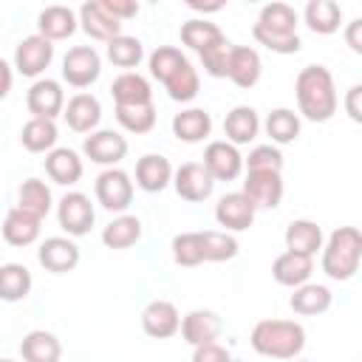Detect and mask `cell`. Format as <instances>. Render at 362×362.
Instances as JSON below:
<instances>
[{
  "mask_svg": "<svg viewBox=\"0 0 362 362\" xmlns=\"http://www.w3.org/2000/svg\"><path fill=\"white\" fill-rule=\"evenodd\" d=\"M297 107L308 122H328L337 113V85L325 65H305L294 79Z\"/></svg>",
  "mask_w": 362,
  "mask_h": 362,
  "instance_id": "6da1fadb",
  "label": "cell"
},
{
  "mask_svg": "<svg viewBox=\"0 0 362 362\" xmlns=\"http://www.w3.org/2000/svg\"><path fill=\"white\" fill-rule=\"evenodd\" d=\"M252 37L274 54H297L303 48V40L297 34V11L288 3L263 6L252 25Z\"/></svg>",
  "mask_w": 362,
  "mask_h": 362,
  "instance_id": "7a4b0ae2",
  "label": "cell"
},
{
  "mask_svg": "<svg viewBox=\"0 0 362 362\" xmlns=\"http://www.w3.org/2000/svg\"><path fill=\"white\" fill-rule=\"evenodd\" d=\"M252 348L269 359H294L305 348V328L297 320H260L249 334Z\"/></svg>",
  "mask_w": 362,
  "mask_h": 362,
  "instance_id": "3957f363",
  "label": "cell"
},
{
  "mask_svg": "<svg viewBox=\"0 0 362 362\" xmlns=\"http://www.w3.org/2000/svg\"><path fill=\"white\" fill-rule=\"evenodd\" d=\"M322 272L331 280H351L359 272V260H362V235L356 226H339L328 235V240H322Z\"/></svg>",
  "mask_w": 362,
  "mask_h": 362,
  "instance_id": "277c9868",
  "label": "cell"
},
{
  "mask_svg": "<svg viewBox=\"0 0 362 362\" xmlns=\"http://www.w3.org/2000/svg\"><path fill=\"white\" fill-rule=\"evenodd\" d=\"M102 74V57L93 45H74L62 57V79L71 88H90Z\"/></svg>",
  "mask_w": 362,
  "mask_h": 362,
  "instance_id": "5b68a950",
  "label": "cell"
},
{
  "mask_svg": "<svg viewBox=\"0 0 362 362\" xmlns=\"http://www.w3.org/2000/svg\"><path fill=\"white\" fill-rule=\"evenodd\" d=\"M93 192H96V201L107 209V212H122L130 206L133 201V181L124 170L119 167H107L96 175V184H93Z\"/></svg>",
  "mask_w": 362,
  "mask_h": 362,
  "instance_id": "8992f818",
  "label": "cell"
},
{
  "mask_svg": "<svg viewBox=\"0 0 362 362\" xmlns=\"http://www.w3.org/2000/svg\"><path fill=\"white\" fill-rule=\"evenodd\" d=\"M57 221L68 232V238H82L90 232L96 221V209L85 192H65L57 204Z\"/></svg>",
  "mask_w": 362,
  "mask_h": 362,
  "instance_id": "52a82bcc",
  "label": "cell"
},
{
  "mask_svg": "<svg viewBox=\"0 0 362 362\" xmlns=\"http://www.w3.org/2000/svg\"><path fill=\"white\" fill-rule=\"evenodd\" d=\"M25 107L31 113V119H57L62 116L65 107V90L57 79H34V85L25 93Z\"/></svg>",
  "mask_w": 362,
  "mask_h": 362,
  "instance_id": "ba28073f",
  "label": "cell"
},
{
  "mask_svg": "<svg viewBox=\"0 0 362 362\" xmlns=\"http://www.w3.org/2000/svg\"><path fill=\"white\" fill-rule=\"evenodd\" d=\"M54 59V42H48L45 37L40 34H31V37H23L14 48V68L17 74L23 76H31L37 79Z\"/></svg>",
  "mask_w": 362,
  "mask_h": 362,
  "instance_id": "9c48e42d",
  "label": "cell"
},
{
  "mask_svg": "<svg viewBox=\"0 0 362 362\" xmlns=\"http://www.w3.org/2000/svg\"><path fill=\"white\" fill-rule=\"evenodd\" d=\"M82 153L93 164H102L107 170V167H116L127 156V139L116 130H93L90 136H85Z\"/></svg>",
  "mask_w": 362,
  "mask_h": 362,
  "instance_id": "30bf717a",
  "label": "cell"
},
{
  "mask_svg": "<svg viewBox=\"0 0 362 362\" xmlns=\"http://www.w3.org/2000/svg\"><path fill=\"white\" fill-rule=\"evenodd\" d=\"M204 170L212 175V181H235L243 173V156L229 141H209L204 150Z\"/></svg>",
  "mask_w": 362,
  "mask_h": 362,
  "instance_id": "8fae6325",
  "label": "cell"
},
{
  "mask_svg": "<svg viewBox=\"0 0 362 362\" xmlns=\"http://www.w3.org/2000/svg\"><path fill=\"white\" fill-rule=\"evenodd\" d=\"M173 187L178 192V198L189 201V204H198V201H206L215 189V181L212 175L204 170L201 161H187L181 164L178 170H173Z\"/></svg>",
  "mask_w": 362,
  "mask_h": 362,
  "instance_id": "7c38bea8",
  "label": "cell"
},
{
  "mask_svg": "<svg viewBox=\"0 0 362 362\" xmlns=\"http://www.w3.org/2000/svg\"><path fill=\"white\" fill-rule=\"evenodd\" d=\"M240 192L255 204V209H274L283 201V175L269 170H252L246 173Z\"/></svg>",
  "mask_w": 362,
  "mask_h": 362,
  "instance_id": "4fadbf2b",
  "label": "cell"
},
{
  "mask_svg": "<svg viewBox=\"0 0 362 362\" xmlns=\"http://www.w3.org/2000/svg\"><path fill=\"white\" fill-rule=\"evenodd\" d=\"M79 246L71 240V238H62V235H54V238H45L37 249V260L45 272L51 274H65V272H74L79 266Z\"/></svg>",
  "mask_w": 362,
  "mask_h": 362,
  "instance_id": "5bb4252c",
  "label": "cell"
},
{
  "mask_svg": "<svg viewBox=\"0 0 362 362\" xmlns=\"http://www.w3.org/2000/svg\"><path fill=\"white\" fill-rule=\"evenodd\" d=\"M255 204L238 189V192H226L218 204H215V221L218 226H223V232H243L255 223Z\"/></svg>",
  "mask_w": 362,
  "mask_h": 362,
  "instance_id": "9a60e30c",
  "label": "cell"
},
{
  "mask_svg": "<svg viewBox=\"0 0 362 362\" xmlns=\"http://www.w3.org/2000/svg\"><path fill=\"white\" fill-rule=\"evenodd\" d=\"M141 328L153 339H170V337H175L178 328H181L178 308L170 300H161V297L158 300H150L141 308Z\"/></svg>",
  "mask_w": 362,
  "mask_h": 362,
  "instance_id": "2e32d148",
  "label": "cell"
},
{
  "mask_svg": "<svg viewBox=\"0 0 362 362\" xmlns=\"http://www.w3.org/2000/svg\"><path fill=\"white\" fill-rule=\"evenodd\" d=\"M76 20H79L82 31H85L90 40H99V42H110L113 37L122 34V23L107 14V8L102 6V0H88V3H82L79 11H76Z\"/></svg>",
  "mask_w": 362,
  "mask_h": 362,
  "instance_id": "e0dca14e",
  "label": "cell"
},
{
  "mask_svg": "<svg viewBox=\"0 0 362 362\" xmlns=\"http://www.w3.org/2000/svg\"><path fill=\"white\" fill-rule=\"evenodd\" d=\"M181 337L187 345H204V342H215L223 331V320L212 311V308H192L189 314L181 317Z\"/></svg>",
  "mask_w": 362,
  "mask_h": 362,
  "instance_id": "ac0fdd59",
  "label": "cell"
},
{
  "mask_svg": "<svg viewBox=\"0 0 362 362\" xmlns=\"http://www.w3.org/2000/svg\"><path fill=\"white\" fill-rule=\"evenodd\" d=\"M62 116L68 122V127L74 133H93L102 122V102L93 96V93H74L65 107H62Z\"/></svg>",
  "mask_w": 362,
  "mask_h": 362,
  "instance_id": "d6986e66",
  "label": "cell"
},
{
  "mask_svg": "<svg viewBox=\"0 0 362 362\" xmlns=\"http://www.w3.org/2000/svg\"><path fill=\"white\" fill-rule=\"evenodd\" d=\"M260 74H263V62L252 45H232L229 48L226 79H232L238 88H255L260 82Z\"/></svg>",
  "mask_w": 362,
  "mask_h": 362,
  "instance_id": "ffe728a7",
  "label": "cell"
},
{
  "mask_svg": "<svg viewBox=\"0 0 362 362\" xmlns=\"http://www.w3.org/2000/svg\"><path fill=\"white\" fill-rule=\"evenodd\" d=\"M76 28H79V20L71 6H45L37 17V34L45 37L48 42L68 40Z\"/></svg>",
  "mask_w": 362,
  "mask_h": 362,
  "instance_id": "44dd1931",
  "label": "cell"
},
{
  "mask_svg": "<svg viewBox=\"0 0 362 362\" xmlns=\"http://www.w3.org/2000/svg\"><path fill=\"white\" fill-rule=\"evenodd\" d=\"M314 274V257H305V255H294V252H280L272 263V277L274 283L280 286H288V288H297L303 283H308Z\"/></svg>",
  "mask_w": 362,
  "mask_h": 362,
  "instance_id": "7402d4cb",
  "label": "cell"
},
{
  "mask_svg": "<svg viewBox=\"0 0 362 362\" xmlns=\"http://www.w3.org/2000/svg\"><path fill=\"white\" fill-rule=\"evenodd\" d=\"M113 102L116 107H130V105H150L153 102V88L147 82V76L136 74V71H124L113 79L110 85Z\"/></svg>",
  "mask_w": 362,
  "mask_h": 362,
  "instance_id": "603a6c76",
  "label": "cell"
},
{
  "mask_svg": "<svg viewBox=\"0 0 362 362\" xmlns=\"http://www.w3.org/2000/svg\"><path fill=\"white\" fill-rule=\"evenodd\" d=\"M223 133H226V141L235 144V147L255 141L257 133H260V116H257V110L249 107V105L232 107L226 113V119H223Z\"/></svg>",
  "mask_w": 362,
  "mask_h": 362,
  "instance_id": "cb8c5ba5",
  "label": "cell"
},
{
  "mask_svg": "<svg viewBox=\"0 0 362 362\" xmlns=\"http://www.w3.org/2000/svg\"><path fill=\"white\" fill-rule=\"evenodd\" d=\"M136 184L144 192H161L167 184H173V164L170 158L158 153H147L136 161Z\"/></svg>",
  "mask_w": 362,
  "mask_h": 362,
  "instance_id": "d4e9b609",
  "label": "cell"
},
{
  "mask_svg": "<svg viewBox=\"0 0 362 362\" xmlns=\"http://www.w3.org/2000/svg\"><path fill=\"white\" fill-rule=\"evenodd\" d=\"M283 240H286V252L314 257L322 249V229L308 218H297V221H291L286 226Z\"/></svg>",
  "mask_w": 362,
  "mask_h": 362,
  "instance_id": "484cf974",
  "label": "cell"
},
{
  "mask_svg": "<svg viewBox=\"0 0 362 362\" xmlns=\"http://www.w3.org/2000/svg\"><path fill=\"white\" fill-rule=\"evenodd\" d=\"M334 303V294L328 286L322 283H303L294 288V294L288 297V305L294 314L300 317H317V314H325Z\"/></svg>",
  "mask_w": 362,
  "mask_h": 362,
  "instance_id": "4316f807",
  "label": "cell"
},
{
  "mask_svg": "<svg viewBox=\"0 0 362 362\" xmlns=\"http://www.w3.org/2000/svg\"><path fill=\"white\" fill-rule=\"evenodd\" d=\"M20 356L23 362H59L62 342L57 339V334L45 328H34L20 339Z\"/></svg>",
  "mask_w": 362,
  "mask_h": 362,
  "instance_id": "83f0119b",
  "label": "cell"
},
{
  "mask_svg": "<svg viewBox=\"0 0 362 362\" xmlns=\"http://www.w3.org/2000/svg\"><path fill=\"white\" fill-rule=\"evenodd\" d=\"M212 133V116L204 107H187L173 116V136L184 144H198Z\"/></svg>",
  "mask_w": 362,
  "mask_h": 362,
  "instance_id": "f1b7e54d",
  "label": "cell"
},
{
  "mask_svg": "<svg viewBox=\"0 0 362 362\" xmlns=\"http://www.w3.org/2000/svg\"><path fill=\"white\" fill-rule=\"evenodd\" d=\"M82 158L76 156V150L71 147H54L51 153H45V173L54 184L71 187L82 178Z\"/></svg>",
  "mask_w": 362,
  "mask_h": 362,
  "instance_id": "f546056e",
  "label": "cell"
},
{
  "mask_svg": "<svg viewBox=\"0 0 362 362\" xmlns=\"http://www.w3.org/2000/svg\"><path fill=\"white\" fill-rule=\"evenodd\" d=\"M181 42H184L187 48H192V51L201 57V54H206L209 48L226 42V37H223V31H221L215 23H209L206 17H192V20L181 23Z\"/></svg>",
  "mask_w": 362,
  "mask_h": 362,
  "instance_id": "4dcf8cb0",
  "label": "cell"
},
{
  "mask_svg": "<svg viewBox=\"0 0 362 362\" xmlns=\"http://www.w3.org/2000/svg\"><path fill=\"white\" fill-rule=\"evenodd\" d=\"M303 20L314 34H334L342 25V6L334 0H308L303 8Z\"/></svg>",
  "mask_w": 362,
  "mask_h": 362,
  "instance_id": "1f68e13d",
  "label": "cell"
},
{
  "mask_svg": "<svg viewBox=\"0 0 362 362\" xmlns=\"http://www.w3.org/2000/svg\"><path fill=\"white\" fill-rule=\"evenodd\" d=\"M40 223L34 215L11 206L3 218V240L8 246H31L37 238H40Z\"/></svg>",
  "mask_w": 362,
  "mask_h": 362,
  "instance_id": "d6a6232c",
  "label": "cell"
},
{
  "mask_svg": "<svg viewBox=\"0 0 362 362\" xmlns=\"http://www.w3.org/2000/svg\"><path fill=\"white\" fill-rule=\"evenodd\" d=\"M51 204H54V195H51V187L40 178H25L17 189V209L34 215L37 221H42L48 212H51Z\"/></svg>",
  "mask_w": 362,
  "mask_h": 362,
  "instance_id": "836d02e7",
  "label": "cell"
},
{
  "mask_svg": "<svg viewBox=\"0 0 362 362\" xmlns=\"http://www.w3.org/2000/svg\"><path fill=\"white\" fill-rule=\"evenodd\" d=\"M31 272L23 263H3L0 266V300L3 303H20L31 294Z\"/></svg>",
  "mask_w": 362,
  "mask_h": 362,
  "instance_id": "e575fe53",
  "label": "cell"
},
{
  "mask_svg": "<svg viewBox=\"0 0 362 362\" xmlns=\"http://www.w3.org/2000/svg\"><path fill=\"white\" fill-rule=\"evenodd\" d=\"M57 139H59V130H57V122L51 119H28L20 130V141L28 153H51L57 147Z\"/></svg>",
  "mask_w": 362,
  "mask_h": 362,
  "instance_id": "d590c367",
  "label": "cell"
},
{
  "mask_svg": "<svg viewBox=\"0 0 362 362\" xmlns=\"http://www.w3.org/2000/svg\"><path fill=\"white\" fill-rule=\"evenodd\" d=\"M141 240V221L136 215H119L102 229V243L107 249H130Z\"/></svg>",
  "mask_w": 362,
  "mask_h": 362,
  "instance_id": "8d00e7d4",
  "label": "cell"
},
{
  "mask_svg": "<svg viewBox=\"0 0 362 362\" xmlns=\"http://www.w3.org/2000/svg\"><path fill=\"white\" fill-rule=\"evenodd\" d=\"M263 127H266V136L272 139L274 147L291 144V141H297V136H300V116H297L294 110H288V107H277V110H272V113L266 116Z\"/></svg>",
  "mask_w": 362,
  "mask_h": 362,
  "instance_id": "74e56055",
  "label": "cell"
},
{
  "mask_svg": "<svg viewBox=\"0 0 362 362\" xmlns=\"http://www.w3.org/2000/svg\"><path fill=\"white\" fill-rule=\"evenodd\" d=\"M107 45V59L116 65V68H124V71H133L141 59H144V45L139 37H130V34H119L113 37Z\"/></svg>",
  "mask_w": 362,
  "mask_h": 362,
  "instance_id": "f35d334b",
  "label": "cell"
},
{
  "mask_svg": "<svg viewBox=\"0 0 362 362\" xmlns=\"http://www.w3.org/2000/svg\"><path fill=\"white\" fill-rule=\"evenodd\" d=\"M170 249H173V260L184 269L206 263V257H204V232H178L173 238Z\"/></svg>",
  "mask_w": 362,
  "mask_h": 362,
  "instance_id": "ab89813d",
  "label": "cell"
},
{
  "mask_svg": "<svg viewBox=\"0 0 362 362\" xmlns=\"http://www.w3.org/2000/svg\"><path fill=\"white\" fill-rule=\"evenodd\" d=\"M164 88H167V96L173 99V102H192L195 96H198V90H201V76H198V71L192 68V62L187 59L167 82H164Z\"/></svg>",
  "mask_w": 362,
  "mask_h": 362,
  "instance_id": "60d3db41",
  "label": "cell"
},
{
  "mask_svg": "<svg viewBox=\"0 0 362 362\" xmlns=\"http://www.w3.org/2000/svg\"><path fill=\"white\" fill-rule=\"evenodd\" d=\"M156 105H130V107H116V122L127 130V133H150L156 127Z\"/></svg>",
  "mask_w": 362,
  "mask_h": 362,
  "instance_id": "b9f144b4",
  "label": "cell"
},
{
  "mask_svg": "<svg viewBox=\"0 0 362 362\" xmlns=\"http://www.w3.org/2000/svg\"><path fill=\"white\" fill-rule=\"evenodd\" d=\"M187 62V57L175 48V45H158L150 57H147V65H150V76L158 79L161 85Z\"/></svg>",
  "mask_w": 362,
  "mask_h": 362,
  "instance_id": "7bdbcfd3",
  "label": "cell"
},
{
  "mask_svg": "<svg viewBox=\"0 0 362 362\" xmlns=\"http://www.w3.org/2000/svg\"><path fill=\"white\" fill-rule=\"evenodd\" d=\"M238 255V240L232 232H218V229H206L204 232V257L206 263H223L232 260Z\"/></svg>",
  "mask_w": 362,
  "mask_h": 362,
  "instance_id": "ee69618b",
  "label": "cell"
},
{
  "mask_svg": "<svg viewBox=\"0 0 362 362\" xmlns=\"http://www.w3.org/2000/svg\"><path fill=\"white\" fill-rule=\"evenodd\" d=\"M243 167H246V173H252V170L280 173V170H283V153H280V147H274V144H257V147H252L249 156L243 158Z\"/></svg>",
  "mask_w": 362,
  "mask_h": 362,
  "instance_id": "f6af8a7d",
  "label": "cell"
},
{
  "mask_svg": "<svg viewBox=\"0 0 362 362\" xmlns=\"http://www.w3.org/2000/svg\"><path fill=\"white\" fill-rule=\"evenodd\" d=\"M229 48H232V42L226 40V42H221V45H215V48H209L206 54H201V65H204V71H206L209 76H215V79H226Z\"/></svg>",
  "mask_w": 362,
  "mask_h": 362,
  "instance_id": "bcb514c9",
  "label": "cell"
},
{
  "mask_svg": "<svg viewBox=\"0 0 362 362\" xmlns=\"http://www.w3.org/2000/svg\"><path fill=\"white\" fill-rule=\"evenodd\" d=\"M232 354L221 342H204L192 348V362H229Z\"/></svg>",
  "mask_w": 362,
  "mask_h": 362,
  "instance_id": "7dc6e473",
  "label": "cell"
},
{
  "mask_svg": "<svg viewBox=\"0 0 362 362\" xmlns=\"http://www.w3.org/2000/svg\"><path fill=\"white\" fill-rule=\"evenodd\" d=\"M102 6H105L107 14L116 17L119 23H124V20H130V17L139 14V3H136V0H102Z\"/></svg>",
  "mask_w": 362,
  "mask_h": 362,
  "instance_id": "c3c4849f",
  "label": "cell"
},
{
  "mask_svg": "<svg viewBox=\"0 0 362 362\" xmlns=\"http://www.w3.org/2000/svg\"><path fill=\"white\" fill-rule=\"evenodd\" d=\"M359 99H362V85H351L348 93H345V110H348V116L354 122H362V105H359Z\"/></svg>",
  "mask_w": 362,
  "mask_h": 362,
  "instance_id": "681fc988",
  "label": "cell"
},
{
  "mask_svg": "<svg viewBox=\"0 0 362 362\" xmlns=\"http://www.w3.org/2000/svg\"><path fill=\"white\" fill-rule=\"evenodd\" d=\"M345 42L351 45L354 54H362V20H351L348 28H345Z\"/></svg>",
  "mask_w": 362,
  "mask_h": 362,
  "instance_id": "f907efd6",
  "label": "cell"
},
{
  "mask_svg": "<svg viewBox=\"0 0 362 362\" xmlns=\"http://www.w3.org/2000/svg\"><path fill=\"white\" fill-rule=\"evenodd\" d=\"M11 82H14V71H11V65L0 57V99H6V96H8Z\"/></svg>",
  "mask_w": 362,
  "mask_h": 362,
  "instance_id": "816d5d0a",
  "label": "cell"
},
{
  "mask_svg": "<svg viewBox=\"0 0 362 362\" xmlns=\"http://www.w3.org/2000/svg\"><path fill=\"white\" fill-rule=\"evenodd\" d=\"M187 6L192 8V11H201V14H215V11H221L226 3L223 0H215V3H201V0H187Z\"/></svg>",
  "mask_w": 362,
  "mask_h": 362,
  "instance_id": "f5cc1de1",
  "label": "cell"
},
{
  "mask_svg": "<svg viewBox=\"0 0 362 362\" xmlns=\"http://www.w3.org/2000/svg\"><path fill=\"white\" fill-rule=\"evenodd\" d=\"M0 362H17V359H8V356H3V359H0Z\"/></svg>",
  "mask_w": 362,
  "mask_h": 362,
  "instance_id": "db71d44e",
  "label": "cell"
},
{
  "mask_svg": "<svg viewBox=\"0 0 362 362\" xmlns=\"http://www.w3.org/2000/svg\"><path fill=\"white\" fill-rule=\"evenodd\" d=\"M297 362H311V359H297Z\"/></svg>",
  "mask_w": 362,
  "mask_h": 362,
  "instance_id": "11a10c76",
  "label": "cell"
},
{
  "mask_svg": "<svg viewBox=\"0 0 362 362\" xmlns=\"http://www.w3.org/2000/svg\"><path fill=\"white\" fill-rule=\"evenodd\" d=\"M229 362H243V359H229Z\"/></svg>",
  "mask_w": 362,
  "mask_h": 362,
  "instance_id": "9f6ffc18",
  "label": "cell"
}]
</instances>
